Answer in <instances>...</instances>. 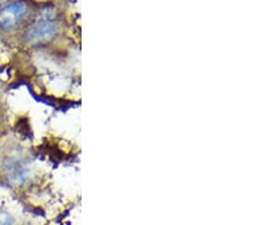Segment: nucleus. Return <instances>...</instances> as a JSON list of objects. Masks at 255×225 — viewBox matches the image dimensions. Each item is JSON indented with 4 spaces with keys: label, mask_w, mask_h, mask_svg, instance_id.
Masks as SVG:
<instances>
[{
    "label": "nucleus",
    "mask_w": 255,
    "mask_h": 225,
    "mask_svg": "<svg viewBox=\"0 0 255 225\" xmlns=\"http://www.w3.org/2000/svg\"><path fill=\"white\" fill-rule=\"evenodd\" d=\"M28 13L25 2L15 1L3 6L0 9V26L3 30L10 31L17 27Z\"/></svg>",
    "instance_id": "2"
},
{
    "label": "nucleus",
    "mask_w": 255,
    "mask_h": 225,
    "mask_svg": "<svg viewBox=\"0 0 255 225\" xmlns=\"http://www.w3.org/2000/svg\"><path fill=\"white\" fill-rule=\"evenodd\" d=\"M0 225H14L13 219L7 213H0Z\"/></svg>",
    "instance_id": "3"
},
{
    "label": "nucleus",
    "mask_w": 255,
    "mask_h": 225,
    "mask_svg": "<svg viewBox=\"0 0 255 225\" xmlns=\"http://www.w3.org/2000/svg\"><path fill=\"white\" fill-rule=\"evenodd\" d=\"M58 31L56 13L52 9H43L39 19H36L33 25L28 28L25 38L31 42H44L52 39Z\"/></svg>",
    "instance_id": "1"
}]
</instances>
